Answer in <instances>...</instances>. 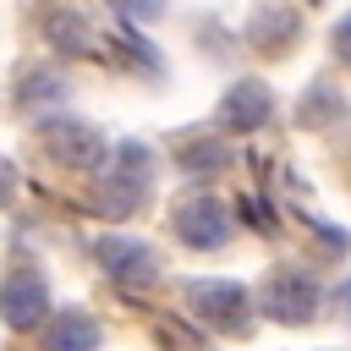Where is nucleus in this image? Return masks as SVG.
I'll return each mask as SVG.
<instances>
[{"label": "nucleus", "instance_id": "1", "mask_svg": "<svg viewBox=\"0 0 351 351\" xmlns=\"http://www.w3.org/2000/svg\"><path fill=\"white\" fill-rule=\"evenodd\" d=\"M0 313L11 329H33L44 313H49V291H44V274L33 269H11L5 285H0Z\"/></svg>", "mask_w": 351, "mask_h": 351}, {"label": "nucleus", "instance_id": "2", "mask_svg": "<svg viewBox=\"0 0 351 351\" xmlns=\"http://www.w3.org/2000/svg\"><path fill=\"white\" fill-rule=\"evenodd\" d=\"M176 236L192 241V247L225 241V208H219V197H192V203H181V208H176Z\"/></svg>", "mask_w": 351, "mask_h": 351}, {"label": "nucleus", "instance_id": "3", "mask_svg": "<svg viewBox=\"0 0 351 351\" xmlns=\"http://www.w3.org/2000/svg\"><path fill=\"white\" fill-rule=\"evenodd\" d=\"M192 302H197V313L208 318V324H241V307H247V296H241V285H197L192 291Z\"/></svg>", "mask_w": 351, "mask_h": 351}, {"label": "nucleus", "instance_id": "4", "mask_svg": "<svg viewBox=\"0 0 351 351\" xmlns=\"http://www.w3.org/2000/svg\"><path fill=\"white\" fill-rule=\"evenodd\" d=\"M263 115H269V93L252 88V82H241V88L225 99V110H219L225 126H252V121H263Z\"/></svg>", "mask_w": 351, "mask_h": 351}, {"label": "nucleus", "instance_id": "5", "mask_svg": "<svg viewBox=\"0 0 351 351\" xmlns=\"http://www.w3.org/2000/svg\"><path fill=\"white\" fill-rule=\"evenodd\" d=\"M313 296H318V291L291 274V280H280V285L269 291V307H274L280 318H307V313H313Z\"/></svg>", "mask_w": 351, "mask_h": 351}, {"label": "nucleus", "instance_id": "6", "mask_svg": "<svg viewBox=\"0 0 351 351\" xmlns=\"http://www.w3.org/2000/svg\"><path fill=\"white\" fill-rule=\"evenodd\" d=\"M99 346V329L82 318V313H66L55 329H49V351H93Z\"/></svg>", "mask_w": 351, "mask_h": 351}, {"label": "nucleus", "instance_id": "7", "mask_svg": "<svg viewBox=\"0 0 351 351\" xmlns=\"http://www.w3.org/2000/svg\"><path fill=\"white\" fill-rule=\"evenodd\" d=\"M335 44H340V55H351V16L335 27Z\"/></svg>", "mask_w": 351, "mask_h": 351}, {"label": "nucleus", "instance_id": "8", "mask_svg": "<svg viewBox=\"0 0 351 351\" xmlns=\"http://www.w3.org/2000/svg\"><path fill=\"white\" fill-rule=\"evenodd\" d=\"M346 302H351V285H346Z\"/></svg>", "mask_w": 351, "mask_h": 351}]
</instances>
